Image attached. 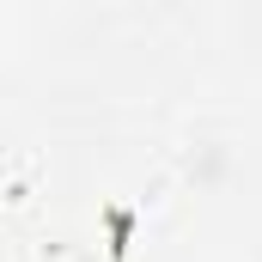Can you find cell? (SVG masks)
<instances>
[{"label": "cell", "instance_id": "obj_1", "mask_svg": "<svg viewBox=\"0 0 262 262\" xmlns=\"http://www.w3.org/2000/svg\"><path fill=\"white\" fill-rule=\"evenodd\" d=\"M104 232H110V256L122 262L134 250V207H104Z\"/></svg>", "mask_w": 262, "mask_h": 262}]
</instances>
